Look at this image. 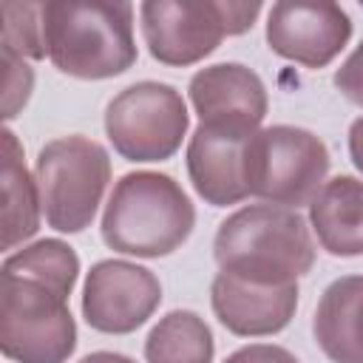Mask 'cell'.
<instances>
[{
	"instance_id": "19",
	"label": "cell",
	"mask_w": 363,
	"mask_h": 363,
	"mask_svg": "<svg viewBox=\"0 0 363 363\" xmlns=\"http://www.w3.org/2000/svg\"><path fill=\"white\" fill-rule=\"evenodd\" d=\"M0 48L23 60L48 57L43 40V3H0Z\"/></svg>"
},
{
	"instance_id": "8",
	"label": "cell",
	"mask_w": 363,
	"mask_h": 363,
	"mask_svg": "<svg viewBox=\"0 0 363 363\" xmlns=\"http://www.w3.org/2000/svg\"><path fill=\"white\" fill-rule=\"evenodd\" d=\"M190 125L187 105L173 85L133 82L105 108V133L113 150L128 162L170 159Z\"/></svg>"
},
{
	"instance_id": "15",
	"label": "cell",
	"mask_w": 363,
	"mask_h": 363,
	"mask_svg": "<svg viewBox=\"0 0 363 363\" xmlns=\"http://www.w3.org/2000/svg\"><path fill=\"white\" fill-rule=\"evenodd\" d=\"M309 224L329 255H363V182L335 176L309 201Z\"/></svg>"
},
{
	"instance_id": "13",
	"label": "cell",
	"mask_w": 363,
	"mask_h": 363,
	"mask_svg": "<svg viewBox=\"0 0 363 363\" xmlns=\"http://www.w3.org/2000/svg\"><path fill=\"white\" fill-rule=\"evenodd\" d=\"M187 91L199 122L258 128L267 116V88L261 77L241 62H218L196 71Z\"/></svg>"
},
{
	"instance_id": "2",
	"label": "cell",
	"mask_w": 363,
	"mask_h": 363,
	"mask_svg": "<svg viewBox=\"0 0 363 363\" xmlns=\"http://www.w3.org/2000/svg\"><path fill=\"white\" fill-rule=\"evenodd\" d=\"M213 258L221 272L247 281L298 284L315 264V244L306 221L295 210L250 204L218 224Z\"/></svg>"
},
{
	"instance_id": "17",
	"label": "cell",
	"mask_w": 363,
	"mask_h": 363,
	"mask_svg": "<svg viewBox=\"0 0 363 363\" xmlns=\"http://www.w3.org/2000/svg\"><path fill=\"white\" fill-rule=\"evenodd\" d=\"M213 332L190 309H173L150 329L145 340L147 363H213Z\"/></svg>"
},
{
	"instance_id": "24",
	"label": "cell",
	"mask_w": 363,
	"mask_h": 363,
	"mask_svg": "<svg viewBox=\"0 0 363 363\" xmlns=\"http://www.w3.org/2000/svg\"><path fill=\"white\" fill-rule=\"evenodd\" d=\"M79 363H136V360H130L128 354H119V352H91Z\"/></svg>"
},
{
	"instance_id": "22",
	"label": "cell",
	"mask_w": 363,
	"mask_h": 363,
	"mask_svg": "<svg viewBox=\"0 0 363 363\" xmlns=\"http://www.w3.org/2000/svg\"><path fill=\"white\" fill-rule=\"evenodd\" d=\"M224 363H298V357L275 343H250L235 349Z\"/></svg>"
},
{
	"instance_id": "20",
	"label": "cell",
	"mask_w": 363,
	"mask_h": 363,
	"mask_svg": "<svg viewBox=\"0 0 363 363\" xmlns=\"http://www.w3.org/2000/svg\"><path fill=\"white\" fill-rule=\"evenodd\" d=\"M0 57H3V116L14 119L31 96L34 71L26 65L23 57H17L6 48H0Z\"/></svg>"
},
{
	"instance_id": "16",
	"label": "cell",
	"mask_w": 363,
	"mask_h": 363,
	"mask_svg": "<svg viewBox=\"0 0 363 363\" xmlns=\"http://www.w3.org/2000/svg\"><path fill=\"white\" fill-rule=\"evenodd\" d=\"M3 156V250H14L40 230V190L23 162V145L11 128L0 133Z\"/></svg>"
},
{
	"instance_id": "10",
	"label": "cell",
	"mask_w": 363,
	"mask_h": 363,
	"mask_svg": "<svg viewBox=\"0 0 363 363\" xmlns=\"http://www.w3.org/2000/svg\"><path fill=\"white\" fill-rule=\"evenodd\" d=\"M352 37L349 14L329 0H281L267 17L269 48L306 68L329 65Z\"/></svg>"
},
{
	"instance_id": "5",
	"label": "cell",
	"mask_w": 363,
	"mask_h": 363,
	"mask_svg": "<svg viewBox=\"0 0 363 363\" xmlns=\"http://www.w3.org/2000/svg\"><path fill=\"white\" fill-rule=\"evenodd\" d=\"M258 14V0H147L139 6L150 57L182 68L213 54L224 37L250 31Z\"/></svg>"
},
{
	"instance_id": "14",
	"label": "cell",
	"mask_w": 363,
	"mask_h": 363,
	"mask_svg": "<svg viewBox=\"0 0 363 363\" xmlns=\"http://www.w3.org/2000/svg\"><path fill=\"white\" fill-rule=\"evenodd\" d=\"M312 335L332 363H363V275H343L323 289Z\"/></svg>"
},
{
	"instance_id": "4",
	"label": "cell",
	"mask_w": 363,
	"mask_h": 363,
	"mask_svg": "<svg viewBox=\"0 0 363 363\" xmlns=\"http://www.w3.org/2000/svg\"><path fill=\"white\" fill-rule=\"evenodd\" d=\"M77 349L68 295L57 286L0 269V352L14 363H65Z\"/></svg>"
},
{
	"instance_id": "9",
	"label": "cell",
	"mask_w": 363,
	"mask_h": 363,
	"mask_svg": "<svg viewBox=\"0 0 363 363\" xmlns=\"http://www.w3.org/2000/svg\"><path fill=\"white\" fill-rule=\"evenodd\" d=\"M162 303L159 278L139 264L108 258L91 267L82 286V318L105 335L136 332Z\"/></svg>"
},
{
	"instance_id": "18",
	"label": "cell",
	"mask_w": 363,
	"mask_h": 363,
	"mask_svg": "<svg viewBox=\"0 0 363 363\" xmlns=\"http://www.w3.org/2000/svg\"><path fill=\"white\" fill-rule=\"evenodd\" d=\"M0 269L45 281V284L57 286L60 292L71 295L77 275H79V258L65 241L43 238V241H34L31 247H23L20 252H11Z\"/></svg>"
},
{
	"instance_id": "3",
	"label": "cell",
	"mask_w": 363,
	"mask_h": 363,
	"mask_svg": "<svg viewBox=\"0 0 363 363\" xmlns=\"http://www.w3.org/2000/svg\"><path fill=\"white\" fill-rule=\"evenodd\" d=\"M196 224L182 184L156 170L125 173L102 213V241L122 255L162 258L179 250Z\"/></svg>"
},
{
	"instance_id": "11",
	"label": "cell",
	"mask_w": 363,
	"mask_h": 363,
	"mask_svg": "<svg viewBox=\"0 0 363 363\" xmlns=\"http://www.w3.org/2000/svg\"><path fill=\"white\" fill-rule=\"evenodd\" d=\"M258 128L199 122L187 145V176L193 190L213 207L244 201L247 193V147Z\"/></svg>"
},
{
	"instance_id": "12",
	"label": "cell",
	"mask_w": 363,
	"mask_h": 363,
	"mask_svg": "<svg viewBox=\"0 0 363 363\" xmlns=\"http://www.w3.org/2000/svg\"><path fill=\"white\" fill-rule=\"evenodd\" d=\"M210 303L218 323L233 335H275L298 309V284H258L218 272L210 286Z\"/></svg>"
},
{
	"instance_id": "7",
	"label": "cell",
	"mask_w": 363,
	"mask_h": 363,
	"mask_svg": "<svg viewBox=\"0 0 363 363\" xmlns=\"http://www.w3.org/2000/svg\"><path fill=\"white\" fill-rule=\"evenodd\" d=\"M329 173V150L320 136L292 125L261 128L247 147V193L275 207L309 204Z\"/></svg>"
},
{
	"instance_id": "21",
	"label": "cell",
	"mask_w": 363,
	"mask_h": 363,
	"mask_svg": "<svg viewBox=\"0 0 363 363\" xmlns=\"http://www.w3.org/2000/svg\"><path fill=\"white\" fill-rule=\"evenodd\" d=\"M335 88L354 105L363 108V40L360 45L346 57V62L335 71Z\"/></svg>"
},
{
	"instance_id": "1",
	"label": "cell",
	"mask_w": 363,
	"mask_h": 363,
	"mask_svg": "<svg viewBox=\"0 0 363 363\" xmlns=\"http://www.w3.org/2000/svg\"><path fill=\"white\" fill-rule=\"evenodd\" d=\"M43 40L57 71L77 79H108L136 62L133 6L105 0L43 3Z\"/></svg>"
},
{
	"instance_id": "6",
	"label": "cell",
	"mask_w": 363,
	"mask_h": 363,
	"mask_svg": "<svg viewBox=\"0 0 363 363\" xmlns=\"http://www.w3.org/2000/svg\"><path fill=\"white\" fill-rule=\"evenodd\" d=\"M34 179L45 221L57 233H82L111 182V159L88 136H60L40 147Z\"/></svg>"
},
{
	"instance_id": "23",
	"label": "cell",
	"mask_w": 363,
	"mask_h": 363,
	"mask_svg": "<svg viewBox=\"0 0 363 363\" xmlns=\"http://www.w3.org/2000/svg\"><path fill=\"white\" fill-rule=\"evenodd\" d=\"M349 156H352L354 167L363 173V116L354 119L349 128Z\"/></svg>"
}]
</instances>
